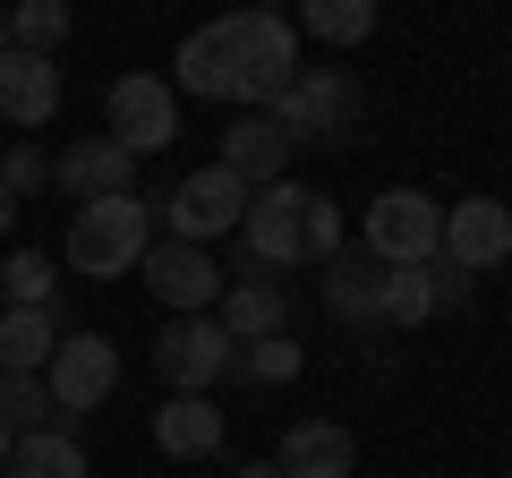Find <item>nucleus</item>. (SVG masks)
I'll return each mask as SVG.
<instances>
[{
	"label": "nucleus",
	"instance_id": "10",
	"mask_svg": "<svg viewBox=\"0 0 512 478\" xmlns=\"http://www.w3.org/2000/svg\"><path fill=\"white\" fill-rule=\"evenodd\" d=\"M137 274L154 282V299H163L171 316H205L222 299V265L205 257V248H188V239H163V248H146V265Z\"/></svg>",
	"mask_w": 512,
	"mask_h": 478
},
{
	"label": "nucleus",
	"instance_id": "22",
	"mask_svg": "<svg viewBox=\"0 0 512 478\" xmlns=\"http://www.w3.org/2000/svg\"><path fill=\"white\" fill-rule=\"evenodd\" d=\"M325 308L350 316V325H384V265L376 257H333L325 265Z\"/></svg>",
	"mask_w": 512,
	"mask_h": 478
},
{
	"label": "nucleus",
	"instance_id": "28",
	"mask_svg": "<svg viewBox=\"0 0 512 478\" xmlns=\"http://www.w3.org/2000/svg\"><path fill=\"white\" fill-rule=\"evenodd\" d=\"M0 291H9V308H52L60 265H52V257H35V248H18V257L0 265Z\"/></svg>",
	"mask_w": 512,
	"mask_h": 478
},
{
	"label": "nucleus",
	"instance_id": "24",
	"mask_svg": "<svg viewBox=\"0 0 512 478\" xmlns=\"http://www.w3.org/2000/svg\"><path fill=\"white\" fill-rule=\"evenodd\" d=\"M231 368L248 376V385H291V376L308 368V350H299L291 333H265V342H239L231 350Z\"/></svg>",
	"mask_w": 512,
	"mask_h": 478
},
{
	"label": "nucleus",
	"instance_id": "12",
	"mask_svg": "<svg viewBox=\"0 0 512 478\" xmlns=\"http://www.w3.org/2000/svg\"><path fill=\"white\" fill-rule=\"evenodd\" d=\"M231 180H248V188H265V180H291V137H282V120L274 111H239L231 129H222V154H214Z\"/></svg>",
	"mask_w": 512,
	"mask_h": 478
},
{
	"label": "nucleus",
	"instance_id": "19",
	"mask_svg": "<svg viewBox=\"0 0 512 478\" xmlns=\"http://www.w3.org/2000/svg\"><path fill=\"white\" fill-rule=\"evenodd\" d=\"M214 316H222V333H231V342H265V333H291V308H282V291H274L265 274L222 282Z\"/></svg>",
	"mask_w": 512,
	"mask_h": 478
},
{
	"label": "nucleus",
	"instance_id": "16",
	"mask_svg": "<svg viewBox=\"0 0 512 478\" xmlns=\"http://www.w3.org/2000/svg\"><path fill=\"white\" fill-rule=\"evenodd\" d=\"M52 180L69 188L77 205L86 197H120V188H137V154H128L120 137H77V146L52 163Z\"/></svg>",
	"mask_w": 512,
	"mask_h": 478
},
{
	"label": "nucleus",
	"instance_id": "26",
	"mask_svg": "<svg viewBox=\"0 0 512 478\" xmlns=\"http://www.w3.org/2000/svg\"><path fill=\"white\" fill-rule=\"evenodd\" d=\"M333 257H342V205L325 188H308V205H299V265H333Z\"/></svg>",
	"mask_w": 512,
	"mask_h": 478
},
{
	"label": "nucleus",
	"instance_id": "2",
	"mask_svg": "<svg viewBox=\"0 0 512 478\" xmlns=\"http://www.w3.org/2000/svg\"><path fill=\"white\" fill-rule=\"evenodd\" d=\"M222 35H231V69H239V111H274L282 86L299 77V26L274 9H231Z\"/></svg>",
	"mask_w": 512,
	"mask_h": 478
},
{
	"label": "nucleus",
	"instance_id": "34",
	"mask_svg": "<svg viewBox=\"0 0 512 478\" xmlns=\"http://www.w3.org/2000/svg\"><path fill=\"white\" fill-rule=\"evenodd\" d=\"M9 444H18V436H9V427H0V461H9Z\"/></svg>",
	"mask_w": 512,
	"mask_h": 478
},
{
	"label": "nucleus",
	"instance_id": "11",
	"mask_svg": "<svg viewBox=\"0 0 512 478\" xmlns=\"http://www.w3.org/2000/svg\"><path fill=\"white\" fill-rule=\"evenodd\" d=\"M299 205H308V188H291V180L248 188V214H239L248 265H299Z\"/></svg>",
	"mask_w": 512,
	"mask_h": 478
},
{
	"label": "nucleus",
	"instance_id": "6",
	"mask_svg": "<svg viewBox=\"0 0 512 478\" xmlns=\"http://www.w3.org/2000/svg\"><path fill=\"white\" fill-rule=\"evenodd\" d=\"M231 333H222V316L205 308V316H171L163 333H154V376H163L171 393H205V385H222V368H231Z\"/></svg>",
	"mask_w": 512,
	"mask_h": 478
},
{
	"label": "nucleus",
	"instance_id": "17",
	"mask_svg": "<svg viewBox=\"0 0 512 478\" xmlns=\"http://www.w3.org/2000/svg\"><path fill=\"white\" fill-rule=\"evenodd\" d=\"M171 94H205V103H239V69H231V35L214 26H197V35L180 43V60H171Z\"/></svg>",
	"mask_w": 512,
	"mask_h": 478
},
{
	"label": "nucleus",
	"instance_id": "1",
	"mask_svg": "<svg viewBox=\"0 0 512 478\" xmlns=\"http://www.w3.org/2000/svg\"><path fill=\"white\" fill-rule=\"evenodd\" d=\"M146 248H154V214H146L137 188H120V197H86L69 214V274H86V282L137 274Z\"/></svg>",
	"mask_w": 512,
	"mask_h": 478
},
{
	"label": "nucleus",
	"instance_id": "23",
	"mask_svg": "<svg viewBox=\"0 0 512 478\" xmlns=\"http://www.w3.org/2000/svg\"><path fill=\"white\" fill-rule=\"evenodd\" d=\"M299 35H308V43H333V52H350V43L376 35V0H299Z\"/></svg>",
	"mask_w": 512,
	"mask_h": 478
},
{
	"label": "nucleus",
	"instance_id": "33",
	"mask_svg": "<svg viewBox=\"0 0 512 478\" xmlns=\"http://www.w3.org/2000/svg\"><path fill=\"white\" fill-rule=\"evenodd\" d=\"M0 52H9V0H0Z\"/></svg>",
	"mask_w": 512,
	"mask_h": 478
},
{
	"label": "nucleus",
	"instance_id": "7",
	"mask_svg": "<svg viewBox=\"0 0 512 478\" xmlns=\"http://www.w3.org/2000/svg\"><path fill=\"white\" fill-rule=\"evenodd\" d=\"M239 214H248V180H231L222 163L188 171V180L163 197V222H171V239H188V248H205V239L239 231Z\"/></svg>",
	"mask_w": 512,
	"mask_h": 478
},
{
	"label": "nucleus",
	"instance_id": "5",
	"mask_svg": "<svg viewBox=\"0 0 512 478\" xmlns=\"http://www.w3.org/2000/svg\"><path fill=\"white\" fill-rule=\"evenodd\" d=\"M359 248L376 265H427L444 248V205L427 188H384L367 205V222H359Z\"/></svg>",
	"mask_w": 512,
	"mask_h": 478
},
{
	"label": "nucleus",
	"instance_id": "3",
	"mask_svg": "<svg viewBox=\"0 0 512 478\" xmlns=\"http://www.w3.org/2000/svg\"><path fill=\"white\" fill-rule=\"evenodd\" d=\"M359 111H367V94H359V77H350V69H308V60H299V77L282 86L274 120H282L291 146H325V137L359 129Z\"/></svg>",
	"mask_w": 512,
	"mask_h": 478
},
{
	"label": "nucleus",
	"instance_id": "14",
	"mask_svg": "<svg viewBox=\"0 0 512 478\" xmlns=\"http://www.w3.org/2000/svg\"><path fill=\"white\" fill-rule=\"evenodd\" d=\"M282 478H359V436L342 419H299L274 453Z\"/></svg>",
	"mask_w": 512,
	"mask_h": 478
},
{
	"label": "nucleus",
	"instance_id": "32",
	"mask_svg": "<svg viewBox=\"0 0 512 478\" xmlns=\"http://www.w3.org/2000/svg\"><path fill=\"white\" fill-rule=\"evenodd\" d=\"M248 9H274V18H291V0H248Z\"/></svg>",
	"mask_w": 512,
	"mask_h": 478
},
{
	"label": "nucleus",
	"instance_id": "9",
	"mask_svg": "<svg viewBox=\"0 0 512 478\" xmlns=\"http://www.w3.org/2000/svg\"><path fill=\"white\" fill-rule=\"evenodd\" d=\"M453 274H495V265L512 257V205L495 197H461L444 205V248H436Z\"/></svg>",
	"mask_w": 512,
	"mask_h": 478
},
{
	"label": "nucleus",
	"instance_id": "27",
	"mask_svg": "<svg viewBox=\"0 0 512 478\" xmlns=\"http://www.w3.org/2000/svg\"><path fill=\"white\" fill-rule=\"evenodd\" d=\"M0 427H9V436L52 427V393H43V376H9V368H0Z\"/></svg>",
	"mask_w": 512,
	"mask_h": 478
},
{
	"label": "nucleus",
	"instance_id": "4",
	"mask_svg": "<svg viewBox=\"0 0 512 478\" xmlns=\"http://www.w3.org/2000/svg\"><path fill=\"white\" fill-rule=\"evenodd\" d=\"M120 385V342L111 333H60L52 368H43V393H52V427H77L86 410L111 402Z\"/></svg>",
	"mask_w": 512,
	"mask_h": 478
},
{
	"label": "nucleus",
	"instance_id": "25",
	"mask_svg": "<svg viewBox=\"0 0 512 478\" xmlns=\"http://www.w3.org/2000/svg\"><path fill=\"white\" fill-rule=\"evenodd\" d=\"M9 43L18 52H60L69 43V0H9Z\"/></svg>",
	"mask_w": 512,
	"mask_h": 478
},
{
	"label": "nucleus",
	"instance_id": "13",
	"mask_svg": "<svg viewBox=\"0 0 512 478\" xmlns=\"http://www.w3.org/2000/svg\"><path fill=\"white\" fill-rule=\"evenodd\" d=\"M60 111V69H52V52H0V120L9 129H43Z\"/></svg>",
	"mask_w": 512,
	"mask_h": 478
},
{
	"label": "nucleus",
	"instance_id": "20",
	"mask_svg": "<svg viewBox=\"0 0 512 478\" xmlns=\"http://www.w3.org/2000/svg\"><path fill=\"white\" fill-rule=\"evenodd\" d=\"M60 350V299L52 308H0V368L9 376H43Z\"/></svg>",
	"mask_w": 512,
	"mask_h": 478
},
{
	"label": "nucleus",
	"instance_id": "18",
	"mask_svg": "<svg viewBox=\"0 0 512 478\" xmlns=\"http://www.w3.org/2000/svg\"><path fill=\"white\" fill-rule=\"evenodd\" d=\"M154 453H163V461H205V453H222V410L205 402V393H171V402L154 410Z\"/></svg>",
	"mask_w": 512,
	"mask_h": 478
},
{
	"label": "nucleus",
	"instance_id": "30",
	"mask_svg": "<svg viewBox=\"0 0 512 478\" xmlns=\"http://www.w3.org/2000/svg\"><path fill=\"white\" fill-rule=\"evenodd\" d=\"M18 231V197H9V188H0V239Z\"/></svg>",
	"mask_w": 512,
	"mask_h": 478
},
{
	"label": "nucleus",
	"instance_id": "15",
	"mask_svg": "<svg viewBox=\"0 0 512 478\" xmlns=\"http://www.w3.org/2000/svg\"><path fill=\"white\" fill-rule=\"evenodd\" d=\"M461 282L470 274H453L444 257H427V265H384V325H427V316L444 308V299H461Z\"/></svg>",
	"mask_w": 512,
	"mask_h": 478
},
{
	"label": "nucleus",
	"instance_id": "21",
	"mask_svg": "<svg viewBox=\"0 0 512 478\" xmlns=\"http://www.w3.org/2000/svg\"><path fill=\"white\" fill-rule=\"evenodd\" d=\"M0 470H9V478H94V470H86V444H77V427H35V436H18Z\"/></svg>",
	"mask_w": 512,
	"mask_h": 478
},
{
	"label": "nucleus",
	"instance_id": "29",
	"mask_svg": "<svg viewBox=\"0 0 512 478\" xmlns=\"http://www.w3.org/2000/svg\"><path fill=\"white\" fill-rule=\"evenodd\" d=\"M43 180H52V163H43L26 137H9V154H0V188H9V197H26V188H43Z\"/></svg>",
	"mask_w": 512,
	"mask_h": 478
},
{
	"label": "nucleus",
	"instance_id": "8",
	"mask_svg": "<svg viewBox=\"0 0 512 478\" xmlns=\"http://www.w3.org/2000/svg\"><path fill=\"white\" fill-rule=\"evenodd\" d=\"M103 111H111V137H120L128 154H163L171 137H180V94H171L154 69H128Z\"/></svg>",
	"mask_w": 512,
	"mask_h": 478
},
{
	"label": "nucleus",
	"instance_id": "31",
	"mask_svg": "<svg viewBox=\"0 0 512 478\" xmlns=\"http://www.w3.org/2000/svg\"><path fill=\"white\" fill-rule=\"evenodd\" d=\"M231 478H282V470H274V461H239Z\"/></svg>",
	"mask_w": 512,
	"mask_h": 478
}]
</instances>
